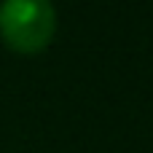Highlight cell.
<instances>
[{
  "mask_svg": "<svg viewBox=\"0 0 153 153\" xmlns=\"http://www.w3.org/2000/svg\"><path fill=\"white\" fill-rule=\"evenodd\" d=\"M56 32V11L51 0H3L0 38L19 54L43 51Z\"/></svg>",
  "mask_w": 153,
  "mask_h": 153,
  "instance_id": "obj_1",
  "label": "cell"
}]
</instances>
